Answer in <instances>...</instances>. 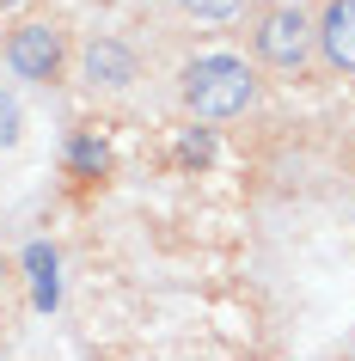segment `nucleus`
Returning <instances> with one entry per match:
<instances>
[{"label": "nucleus", "mask_w": 355, "mask_h": 361, "mask_svg": "<svg viewBox=\"0 0 355 361\" xmlns=\"http://www.w3.org/2000/svg\"><path fill=\"white\" fill-rule=\"evenodd\" d=\"M263 86H270V80L245 61V49H196V56H184L178 74H172V98H178L184 123H196V129L245 123V116L263 104Z\"/></svg>", "instance_id": "obj_1"}, {"label": "nucleus", "mask_w": 355, "mask_h": 361, "mask_svg": "<svg viewBox=\"0 0 355 361\" xmlns=\"http://www.w3.org/2000/svg\"><path fill=\"white\" fill-rule=\"evenodd\" d=\"M245 61L263 80H300L313 74V6L300 0H258L245 13Z\"/></svg>", "instance_id": "obj_2"}, {"label": "nucleus", "mask_w": 355, "mask_h": 361, "mask_svg": "<svg viewBox=\"0 0 355 361\" xmlns=\"http://www.w3.org/2000/svg\"><path fill=\"white\" fill-rule=\"evenodd\" d=\"M0 61L13 80L56 92L74 80V31L56 13H19L13 25H0Z\"/></svg>", "instance_id": "obj_3"}, {"label": "nucleus", "mask_w": 355, "mask_h": 361, "mask_svg": "<svg viewBox=\"0 0 355 361\" xmlns=\"http://www.w3.org/2000/svg\"><path fill=\"white\" fill-rule=\"evenodd\" d=\"M141 80V49L116 31H98V37L74 43V86L92 98H123Z\"/></svg>", "instance_id": "obj_4"}, {"label": "nucleus", "mask_w": 355, "mask_h": 361, "mask_svg": "<svg viewBox=\"0 0 355 361\" xmlns=\"http://www.w3.org/2000/svg\"><path fill=\"white\" fill-rule=\"evenodd\" d=\"M313 74L355 80V0H318L313 6Z\"/></svg>", "instance_id": "obj_5"}, {"label": "nucleus", "mask_w": 355, "mask_h": 361, "mask_svg": "<svg viewBox=\"0 0 355 361\" xmlns=\"http://www.w3.org/2000/svg\"><path fill=\"white\" fill-rule=\"evenodd\" d=\"M68 178H74V184H104V178H111V141L98 129L68 135Z\"/></svg>", "instance_id": "obj_6"}, {"label": "nucleus", "mask_w": 355, "mask_h": 361, "mask_svg": "<svg viewBox=\"0 0 355 361\" xmlns=\"http://www.w3.org/2000/svg\"><path fill=\"white\" fill-rule=\"evenodd\" d=\"M190 25H203V31H227V25H245V13L258 6V0H172Z\"/></svg>", "instance_id": "obj_7"}, {"label": "nucleus", "mask_w": 355, "mask_h": 361, "mask_svg": "<svg viewBox=\"0 0 355 361\" xmlns=\"http://www.w3.org/2000/svg\"><path fill=\"white\" fill-rule=\"evenodd\" d=\"M19 13H25V0H0V25H13Z\"/></svg>", "instance_id": "obj_8"}, {"label": "nucleus", "mask_w": 355, "mask_h": 361, "mask_svg": "<svg viewBox=\"0 0 355 361\" xmlns=\"http://www.w3.org/2000/svg\"><path fill=\"white\" fill-rule=\"evenodd\" d=\"M13 282V264H6V251H0V288Z\"/></svg>", "instance_id": "obj_9"}]
</instances>
